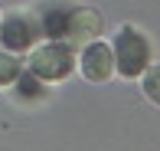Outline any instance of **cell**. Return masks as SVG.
<instances>
[{
  "instance_id": "obj_4",
  "label": "cell",
  "mask_w": 160,
  "mask_h": 151,
  "mask_svg": "<svg viewBox=\"0 0 160 151\" xmlns=\"http://www.w3.org/2000/svg\"><path fill=\"white\" fill-rule=\"evenodd\" d=\"M42 36L39 23H36V13L26 10V13H10L7 20H0V43H3L7 53H26L33 49V43Z\"/></svg>"
},
{
  "instance_id": "obj_7",
  "label": "cell",
  "mask_w": 160,
  "mask_h": 151,
  "mask_svg": "<svg viewBox=\"0 0 160 151\" xmlns=\"http://www.w3.org/2000/svg\"><path fill=\"white\" fill-rule=\"evenodd\" d=\"M144 95L150 99V102L154 105H160V66H154V69H147V73H144Z\"/></svg>"
},
{
  "instance_id": "obj_2",
  "label": "cell",
  "mask_w": 160,
  "mask_h": 151,
  "mask_svg": "<svg viewBox=\"0 0 160 151\" xmlns=\"http://www.w3.org/2000/svg\"><path fill=\"white\" fill-rule=\"evenodd\" d=\"M75 69V56H72V46L52 40L46 46H36L30 53V76H36L39 82H59Z\"/></svg>"
},
{
  "instance_id": "obj_5",
  "label": "cell",
  "mask_w": 160,
  "mask_h": 151,
  "mask_svg": "<svg viewBox=\"0 0 160 151\" xmlns=\"http://www.w3.org/2000/svg\"><path fill=\"white\" fill-rule=\"evenodd\" d=\"M78 66H82V76L88 79V82H105V79H111V73H114V53H111V46H105L101 40L82 46Z\"/></svg>"
},
{
  "instance_id": "obj_6",
  "label": "cell",
  "mask_w": 160,
  "mask_h": 151,
  "mask_svg": "<svg viewBox=\"0 0 160 151\" xmlns=\"http://www.w3.org/2000/svg\"><path fill=\"white\" fill-rule=\"evenodd\" d=\"M23 76V66H20V59H17V53H0V85H10L13 79H20Z\"/></svg>"
},
{
  "instance_id": "obj_3",
  "label": "cell",
  "mask_w": 160,
  "mask_h": 151,
  "mask_svg": "<svg viewBox=\"0 0 160 151\" xmlns=\"http://www.w3.org/2000/svg\"><path fill=\"white\" fill-rule=\"evenodd\" d=\"M101 30H105V20H101V13H95L92 7H72L69 17H65L62 30H59V43L65 46H88V43H95L101 36Z\"/></svg>"
},
{
  "instance_id": "obj_1",
  "label": "cell",
  "mask_w": 160,
  "mask_h": 151,
  "mask_svg": "<svg viewBox=\"0 0 160 151\" xmlns=\"http://www.w3.org/2000/svg\"><path fill=\"white\" fill-rule=\"evenodd\" d=\"M114 69L124 79H137L150 69V43L141 30L134 26H121L118 40H114Z\"/></svg>"
}]
</instances>
